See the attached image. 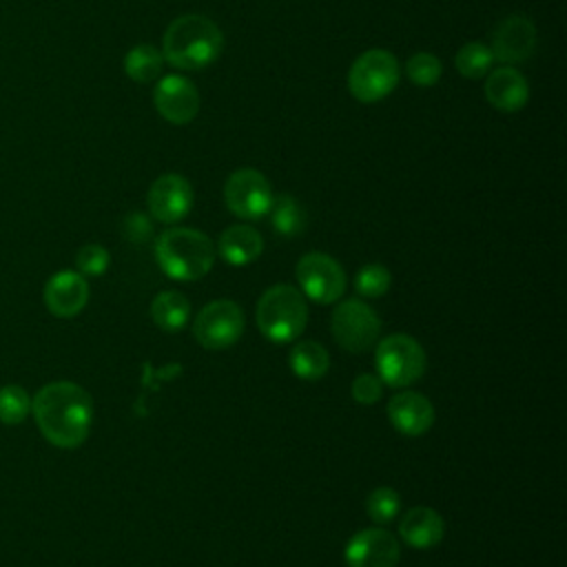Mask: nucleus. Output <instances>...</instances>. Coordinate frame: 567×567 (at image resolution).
<instances>
[{"mask_svg":"<svg viewBox=\"0 0 567 567\" xmlns=\"http://www.w3.org/2000/svg\"><path fill=\"white\" fill-rule=\"evenodd\" d=\"M33 419L42 436L55 447H78L86 441L93 423L91 394L71 381H53L31 399Z\"/></svg>","mask_w":567,"mask_h":567,"instance_id":"obj_1","label":"nucleus"},{"mask_svg":"<svg viewBox=\"0 0 567 567\" xmlns=\"http://www.w3.org/2000/svg\"><path fill=\"white\" fill-rule=\"evenodd\" d=\"M224 49L221 29L206 16L186 13L175 18L162 42L164 60L179 71H199L213 64Z\"/></svg>","mask_w":567,"mask_h":567,"instance_id":"obj_2","label":"nucleus"},{"mask_svg":"<svg viewBox=\"0 0 567 567\" xmlns=\"http://www.w3.org/2000/svg\"><path fill=\"white\" fill-rule=\"evenodd\" d=\"M155 261L171 279L195 281L213 268L215 248L202 230L177 226L157 237Z\"/></svg>","mask_w":567,"mask_h":567,"instance_id":"obj_3","label":"nucleus"},{"mask_svg":"<svg viewBox=\"0 0 567 567\" xmlns=\"http://www.w3.org/2000/svg\"><path fill=\"white\" fill-rule=\"evenodd\" d=\"M257 328L272 343L295 341L308 321V306L301 290L277 284L268 288L257 301Z\"/></svg>","mask_w":567,"mask_h":567,"instance_id":"obj_4","label":"nucleus"},{"mask_svg":"<svg viewBox=\"0 0 567 567\" xmlns=\"http://www.w3.org/2000/svg\"><path fill=\"white\" fill-rule=\"evenodd\" d=\"M401 78L396 58L385 49L363 51L348 71V91L354 100L363 104L379 102L388 97Z\"/></svg>","mask_w":567,"mask_h":567,"instance_id":"obj_5","label":"nucleus"},{"mask_svg":"<svg viewBox=\"0 0 567 567\" xmlns=\"http://www.w3.org/2000/svg\"><path fill=\"white\" fill-rule=\"evenodd\" d=\"M377 377L390 388H408L416 383L425 372V350L410 334L385 337L374 352Z\"/></svg>","mask_w":567,"mask_h":567,"instance_id":"obj_6","label":"nucleus"},{"mask_svg":"<svg viewBox=\"0 0 567 567\" xmlns=\"http://www.w3.org/2000/svg\"><path fill=\"white\" fill-rule=\"evenodd\" d=\"M244 310L230 299L206 303L193 323V334L206 350H226L244 334Z\"/></svg>","mask_w":567,"mask_h":567,"instance_id":"obj_7","label":"nucleus"},{"mask_svg":"<svg viewBox=\"0 0 567 567\" xmlns=\"http://www.w3.org/2000/svg\"><path fill=\"white\" fill-rule=\"evenodd\" d=\"M272 188L257 168H239L228 175L224 184V202L233 215L255 221L268 215L272 206Z\"/></svg>","mask_w":567,"mask_h":567,"instance_id":"obj_8","label":"nucleus"},{"mask_svg":"<svg viewBox=\"0 0 567 567\" xmlns=\"http://www.w3.org/2000/svg\"><path fill=\"white\" fill-rule=\"evenodd\" d=\"M381 332V319L361 299H346L332 312V337L348 352H368Z\"/></svg>","mask_w":567,"mask_h":567,"instance_id":"obj_9","label":"nucleus"},{"mask_svg":"<svg viewBox=\"0 0 567 567\" xmlns=\"http://www.w3.org/2000/svg\"><path fill=\"white\" fill-rule=\"evenodd\" d=\"M301 292L317 303H334L346 292V272L326 252H308L295 268Z\"/></svg>","mask_w":567,"mask_h":567,"instance_id":"obj_10","label":"nucleus"},{"mask_svg":"<svg viewBox=\"0 0 567 567\" xmlns=\"http://www.w3.org/2000/svg\"><path fill=\"white\" fill-rule=\"evenodd\" d=\"M343 558L348 567H396L401 547L392 532L383 527H368L350 536Z\"/></svg>","mask_w":567,"mask_h":567,"instance_id":"obj_11","label":"nucleus"},{"mask_svg":"<svg viewBox=\"0 0 567 567\" xmlns=\"http://www.w3.org/2000/svg\"><path fill=\"white\" fill-rule=\"evenodd\" d=\"M193 186L177 173L159 175L148 188V210L153 219L162 224H175L184 219L193 208Z\"/></svg>","mask_w":567,"mask_h":567,"instance_id":"obj_12","label":"nucleus"},{"mask_svg":"<svg viewBox=\"0 0 567 567\" xmlns=\"http://www.w3.org/2000/svg\"><path fill=\"white\" fill-rule=\"evenodd\" d=\"M492 55L494 60L512 66L525 62L536 49V27L527 16L514 13L503 18L492 33Z\"/></svg>","mask_w":567,"mask_h":567,"instance_id":"obj_13","label":"nucleus"},{"mask_svg":"<svg viewBox=\"0 0 567 567\" xmlns=\"http://www.w3.org/2000/svg\"><path fill=\"white\" fill-rule=\"evenodd\" d=\"M153 104L168 124H188L199 113V93L184 75H164L153 91Z\"/></svg>","mask_w":567,"mask_h":567,"instance_id":"obj_14","label":"nucleus"},{"mask_svg":"<svg viewBox=\"0 0 567 567\" xmlns=\"http://www.w3.org/2000/svg\"><path fill=\"white\" fill-rule=\"evenodd\" d=\"M89 301V284L75 270H60L44 284V303L51 315L69 319L84 310Z\"/></svg>","mask_w":567,"mask_h":567,"instance_id":"obj_15","label":"nucleus"},{"mask_svg":"<svg viewBox=\"0 0 567 567\" xmlns=\"http://www.w3.org/2000/svg\"><path fill=\"white\" fill-rule=\"evenodd\" d=\"M388 419L396 432L405 436H421L434 423V405L427 396L405 390L390 399Z\"/></svg>","mask_w":567,"mask_h":567,"instance_id":"obj_16","label":"nucleus"},{"mask_svg":"<svg viewBox=\"0 0 567 567\" xmlns=\"http://www.w3.org/2000/svg\"><path fill=\"white\" fill-rule=\"evenodd\" d=\"M485 97L496 111L516 113L529 100V84L520 71L503 64L487 73Z\"/></svg>","mask_w":567,"mask_h":567,"instance_id":"obj_17","label":"nucleus"},{"mask_svg":"<svg viewBox=\"0 0 567 567\" xmlns=\"http://www.w3.org/2000/svg\"><path fill=\"white\" fill-rule=\"evenodd\" d=\"M399 534L403 543H408L414 549H430L436 547L445 536V523L443 516L425 505H416L405 512V516L399 523Z\"/></svg>","mask_w":567,"mask_h":567,"instance_id":"obj_18","label":"nucleus"},{"mask_svg":"<svg viewBox=\"0 0 567 567\" xmlns=\"http://www.w3.org/2000/svg\"><path fill=\"white\" fill-rule=\"evenodd\" d=\"M217 250L226 264L246 266V264H252L261 255L264 239L252 226L233 224L219 235Z\"/></svg>","mask_w":567,"mask_h":567,"instance_id":"obj_19","label":"nucleus"},{"mask_svg":"<svg viewBox=\"0 0 567 567\" xmlns=\"http://www.w3.org/2000/svg\"><path fill=\"white\" fill-rule=\"evenodd\" d=\"M151 317L157 328L166 332H179L190 319V303L182 292L164 290L153 299Z\"/></svg>","mask_w":567,"mask_h":567,"instance_id":"obj_20","label":"nucleus"},{"mask_svg":"<svg viewBox=\"0 0 567 567\" xmlns=\"http://www.w3.org/2000/svg\"><path fill=\"white\" fill-rule=\"evenodd\" d=\"M288 363L292 372L303 381H317L321 379L330 368V354L328 350L317 341H297L290 348Z\"/></svg>","mask_w":567,"mask_h":567,"instance_id":"obj_21","label":"nucleus"},{"mask_svg":"<svg viewBox=\"0 0 567 567\" xmlns=\"http://www.w3.org/2000/svg\"><path fill=\"white\" fill-rule=\"evenodd\" d=\"M164 66V55L153 44H135L124 58V71L133 82L146 84L159 78Z\"/></svg>","mask_w":567,"mask_h":567,"instance_id":"obj_22","label":"nucleus"},{"mask_svg":"<svg viewBox=\"0 0 567 567\" xmlns=\"http://www.w3.org/2000/svg\"><path fill=\"white\" fill-rule=\"evenodd\" d=\"M268 213L272 228L284 237H295L306 228V210L292 195L272 197V206Z\"/></svg>","mask_w":567,"mask_h":567,"instance_id":"obj_23","label":"nucleus"},{"mask_svg":"<svg viewBox=\"0 0 567 567\" xmlns=\"http://www.w3.org/2000/svg\"><path fill=\"white\" fill-rule=\"evenodd\" d=\"M454 64H456V71L463 78L481 80L494 69V55H492V49L487 44L467 42L458 49V53L454 58Z\"/></svg>","mask_w":567,"mask_h":567,"instance_id":"obj_24","label":"nucleus"},{"mask_svg":"<svg viewBox=\"0 0 567 567\" xmlns=\"http://www.w3.org/2000/svg\"><path fill=\"white\" fill-rule=\"evenodd\" d=\"M31 412V396L22 385L9 383L0 388V421L7 425H18Z\"/></svg>","mask_w":567,"mask_h":567,"instance_id":"obj_25","label":"nucleus"},{"mask_svg":"<svg viewBox=\"0 0 567 567\" xmlns=\"http://www.w3.org/2000/svg\"><path fill=\"white\" fill-rule=\"evenodd\" d=\"M405 73H408L412 84H416L421 89H427V86H434L441 80L443 64H441V60L434 53L416 51V53H412L408 58Z\"/></svg>","mask_w":567,"mask_h":567,"instance_id":"obj_26","label":"nucleus"},{"mask_svg":"<svg viewBox=\"0 0 567 567\" xmlns=\"http://www.w3.org/2000/svg\"><path fill=\"white\" fill-rule=\"evenodd\" d=\"M401 509V498L392 487H377L365 498V512L372 523L385 525L394 520V516Z\"/></svg>","mask_w":567,"mask_h":567,"instance_id":"obj_27","label":"nucleus"},{"mask_svg":"<svg viewBox=\"0 0 567 567\" xmlns=\"http://www.w3.org/2000/svg\"><path fill=\"white\" fill-rule=\"evenodd\" d=\"M390 284H392L390 270L381 264H365L363 268H359V272L354 277V288L365 299L383 297L388 292Z\"/></svg>","mask_w":567,"mask_h":567,"instance_id":"obj_28","label":"nucleus"},{"mask_svg":"<svg viewBox=\"0 0 567 567\" xmlns=\"http://www.w3.org/2000/svg\"><path fill=\"white\" fill-rule=\"evenodd\" d=\"M109 250L100 244H86L78 250L75 255V266L80 275H89V277H100L104 275V270L109 268Z\"/></svg>","mask_w":567,"mask_h":567,"instance_id":"obj_29","label":"nucleus"},{"mask_svg":"<svg viewBox=\"0 0 567 567\" xmlns=\"http://www.w3.org/2000/svg\"><path fill=\"white\" fill-rule=\"evenodd\" d=\"M352 399L361 405H372L383 396V381L372 374V372H363L352 381Z\"/></svg>","mask_w":567,"mask_h":567,"instance_id":"obj_30","label":"nucleus"},{"mask_svg":"<svg viewBox=\"0 0 567 567\" xmlns=\"http://www.w3.org/2000/svg\"><path fill=\"white\" fill-rule=\"evenodd\" d=\"M122 233L133 244H144L153 237V221L142 213H131L122 221Z\"/></svg>","mask_w":567,"mask_h":567,"instance_id":"obj_31","label":"nucleus"}]
</instances>
